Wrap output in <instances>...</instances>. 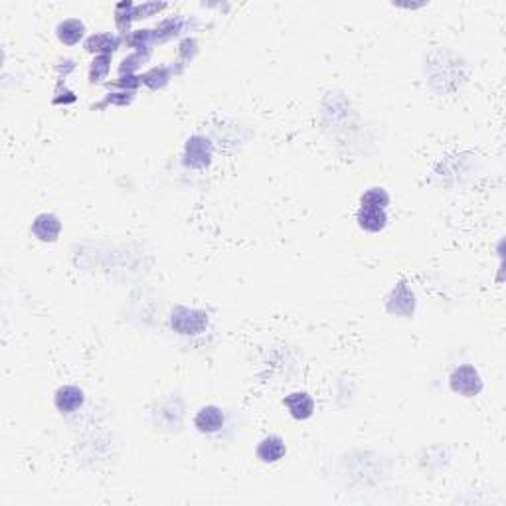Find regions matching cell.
Returning a JSON list of instances; mask_svg holds the SVG:
<instances>
[{"label":"cell","mask_w":506,"mask_h":506,"mask_svg":"<svg viewBox=\"0 0 506 506\" xmlns=\"http://www.w3.org/2000/svg\"><path fill=\"white\" fill-rule=\"evenodd\" d=\"M210 325V316L200 309H188V306H174L170 313V327L176 335L182 337H198L206 332Z\"/></svg>","instance_id":"cell-1"},{"label":"cell","mask_w":506,"mask_h":506,"mask_svg":"<svg viewBox=\"0 0 506 506\" xmlns=\"http://www.w3.org/2000/svg\"><path fill=\"white\" fill-rule=\"evenodd\" d=\"M449 386L455 394L465 396V398H474L483 390V379L479 370L471 364H463L459 368H455L449 376Z\"/></svg>","instance_id":"cell-2"},{"label":"cell","mask_w":506,"mask_h":506,"mask_svg":"<svg viewBox=\"0 0 506 506\" xmlns=\"http://www.w3.org/2000/svg\"><path fill=\"white\" fill-rule=\"evenodd\" d=\"M212 157H214V148L212 143L202 135H194L186 141L184 147V162L186 167L196 170H204L210 167Z\"/></svg>","instance_id":"cell-3"},{"label":"cell","mask_w":506,"mask_h":506,"mask_svg":"<svg viewBox=\"0 0 506 506\" xmlns=\"http://www.w3.org/2000/svg\"><path fill=\"white\" fill-rule=\"evenodd\" d=\"M32 233L34 238H38L40 242L44 243H52L60 238L62 233V221L56 214H50V212H44V214H38L34 221H32Z\"/></svg>","instance_id":"cell-4"},{"label":"cell","mask_w":506,"mask_h":506,"mask_svg":"<svg viewBox=\"0 0 506 506\" xmlns=\"http://www.w3.org/2000/svg\"><path fill=\"white\" fill-rule=\"evenodd\" d=\"M223 425H226V417H223V411L218 406H204L194 415V427L204 435L221 432Z\"/></svg>","instance_id":"cell-5"},{"label":"cell","mask_w":506,"mask_h":506,"mask_svg":"<svg viewBox=\"0 0 506 506\" xmlns=\"http://www.w3.org/2000/svg\"><path fill=\"white\" fill-rule=\"evenodd\" d=\"M386 306H388V313H391V315L411 316L413 315V309H415V297H413L408 285L400 283L391 291V295L388 297Z\"/></svg>","instance_id":"cell-6"},{"label":"cell","mask_w":506,"mask_h":506,"mask_svg":"<svg viewBox=\"0 0 506 506\" xmlns=\"http://www.w3.org/2000/svg\"><path fill=\"white\" fill-rule=\"evenodd\" d=\"M283 406L291 413V417H295L299 422H305L309 417H313V413H315V400L306 391L289 394L283 400Z\"/></svg>","instance_id":"cell-7"},{"label":"cell","mask_w":506,"mask_h":506,"mask_svg":"<svg viewBox=\"0 0 506 506\" xmlns=\"http://www.w3.org/2000/svg\"><path fill=\"white\" fill-rule=\"evenodd\" d=\"M84 390L77 386H62L53 396V406L60 413H74L84 406Z\"/></svg>","instance_id":"cell-8"},{"label":"cell","mask_w":506,"mask_h":506,"mask_svg":"<svg viewBox=\"0 0 506 506\" xmlns=\"http://www.w3.org/2000/svg\"><path fill=\"white\" fill-rule=\"evenodd\" d=\"M358 226L368 233H378L388 226V214L384 208L376 206H360L358 210Z\"/></svg>","instance_id":"cell-9"},{"label":"cell","mask_w":506,"mask_h":506,"mask_svg":"<svg viewBox=\"0 0 506 506\" xmlns=\"http://www.w3.org/2000/svg\"><path fill=\"white\" fill-rule=\"evenodd\" d=\"M285 453H287V447H285V441L279 435L264 437L255 449V455L261 463H277V461L283 459Z\"/></svg>","instance_id":"cell-10"},{"label":"cell","mask_w":506,"mask_h":506,"mask_svg":"<svg viewBox=\"0 0 506 506\" xmlns=\"http://www.w3.org/2000/svg\"><path fill=\"white\" fill-rule=\"evenodd\" d=\"M56 34H58V38H60V42H62L63 46H75V44H79V40L84 38V22L77 20V18H67V20L58 24Z\"/></svg>","instance_id":"cell-11"},{"label":"cell","mask_w":506,"mask_h":506,"mask_svg":"<svg viewBox=\"0 0 506 506\" xmlns=\"http://www.w3.org/2000/svg\"><path fill=\"white\" fill-rule=\"evenodd\" d=\"M117 48H119V38L111 34H93L85 40V50L97 53V56H101V53L111 56Z\"/></svg>","instance_id":"cell-12"},{"label":"cell","mask_w":506,"mask_h":506,"mask_svg":"<svg viewBox=\"0 0 506 506\" xmlns=\"http://www.w3.org/2000/svg\"><path fill=\"white\" fill-rule=\"evenodd\" d=\"M109 70H111V56H109V53L95 56L93 63H91V70H89V84H103L107 79Z\"/></svg>","instance_id":"cell-13"},{"label":"cell","mask_w":506,"mask_h":506,"mask_svg":"<svg viewBox=\"0 0 506 506\" xmlns=\"http://www.w3.org/2000/svg\"><path fill=\"white\" fill-rule=\"evenodd\" d=\"M390 204V194L384 188H370L362 194L360 198V206H376V208H384Z\"/></svg>","instance_id":"cell-14"},{"label":"cell","mask_w":506,"mask_h":506,"mask_svg":"<svg viewBox=\"0 0 506 506\" xmlns=\"http://www.w3.org/2000/svg\"><path fill=\"white\" fill-rule=\"evenodd\" d=\"M141 79H143V84L150 87V89H158V87H164V85L169 84L170 72L167 67H153V70L147 72Z\"/></svg>","instance_id":"cell-15"},{"label":"cell","mask_w":506,"mask_h":506,"mask_svg":"<svg viewBox=\"0 0 506 506\" xmlns=\"http://www.w3.org/2000/svg\"><path fill=\"white\" fill-rule=\"evenodd\" d=\"M182 24H184V22L180 20V18H169V20H164L158 26L157 30H155V40H169V38H174V36L180 34V30H182Z\"/></svg>","instance_id":"cell-16"},{"label":"cell","mask_w":506,"mask_h":506,"mask_svg":"<svg viewBox=\"0 0 506 506\" xmlns=\"http://www.w3.org/2000/svg\"><path fill=\"white\" fill-rule=\"evenodd\" d=\"M133 8H135V4H131V2H121V4H117L115 22L117 26H119V30H126L129 24H131V20H135V18H133Z\"/></svg>","instance_id":"cell-17"},{"label":"cell","mask_w":506,"mask_h":506,"mask_svg":"<svg viewBox=\"0 0 506 506\" xmlns=\"http://www.w3.org/2000/svg\"><path fill=\"white\" fill-rule=\"evenodd\" d=\"M147 58H148V52L143 53V50H141V52H135L133 56H129V58H125V60H123V65H121V75L125 74L133 75V72H135L138 65L145 62Z\"/></svg>","instance_id":"cell-18"},{"label":"cell","mask_w":506,"mask_h":506,"mask_svg":"<svg viewBox=\"0 0 506 506\" xmlns=\"http://www.w3.org/2000/svg\"><path fill=\"white\" fill-rule=\"evenodd\" d=\"M167 4H157V2H147V4H143V6H135L133 8V18L138 20V18H148V16H153V14H157L164 8Z\"/></svg>","instance_id":"cell-19"},{"label":"cell","mask_w":506,"mask_h":506,"mask_svg":"<svg viewBox=\"0 0 506 506\" xmlns=\"http://www.w3.org/2000/svg\"><path fill=\"white\" fill-rule=\"evenodd\" d=\"M133 101V93L131 91H121V93H109L107 103H115V105H129Z\"/></svg>","instance_id":"cell-20"},{"label":"cell","mask_w":506,"mask_h":506,"mask_svg":"<svg viewBox=\"0 0 506 506\" xmlns=\"http://www.w3.org/2000/svg\"><path fill=\"white\" fill-rule=\"evenodd\" d=\"M143 84V79L141 77H135V75H121V79L117 82L115 85H119V87H129V89H135V87H138V85Z\"/></svg>","instance_id":"cell-21"}]
</instances>
